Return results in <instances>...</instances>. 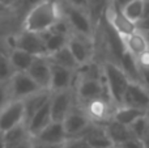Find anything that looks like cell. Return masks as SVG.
Here are the masks:
<instances>
[{
    "label": "cell",
    "mask_w": 149,
    "mask_h": 148,
    "mask_svg": "<svg viewBox=\"0 0 149 148\" xmlns=\"http://www.w3.org/2000/svg\"><path fill=\"white\" fill-rule=\"evenodd\" d=\"M63 15V3L55 0H37L25 15L22 29L34 33H45L50 30Z\"/></svg>",
    "instance_id": "obj_1"
},
{
    "label": "cell",
    "mask_w": 149,
    "mask_h": 148,
    "mask_svg": "<svg viewBox=\"0 0 149 148\" xmlns=\"http://www.w3.org/2000/svg\"><path fill=\"white\" fill-rule=\"evenodd\" d=\"M102 70H103V81H105L107 91L111 96V100L116 106L122 105L123 101V96L126 92L128 84L131 83L122 67L115 62L111 60H106L102 63Z\"/></svg>",
    "instance_id": "obj_2"
},
{
    "label": "cell",
    "mask_w": 149,
    "mask_h": 148,
    "mask_svg": "<svg viewBox=\"0 0 149 148\" xmlns=\"http://www.w3.org/2000/svg\"><path fill=\"white\" fill-rule=\"evenodd\" d=\"M74 93H76L77 102L80 105H85L92 100L103 97L106 100H111V96L107 91L105 81L102 79H85V77H76L74 83ZM114 102V101H113Z\"/></svg>",
    "instance_id": "obj_3"
},
{
    "label": "cell",
    "mask_w": 149,
    "mask_h": 148,
    "mask_svg": "<svg viewBox=\"0 0 149 148\" xmlns=\"http://www.w3.org/2000/svg\"><path fill=\"white\" fill-rule=\"evenodd\" d=\"M63 13H64V17L67 18V21L70 22L72 33L86 36L90 38L94 37L95 24L93 22L86 9H81V8L72 7L70 4L63 3Z\"/></svg>",
    "instance_id": "obj_4"
},
{
    "label": "cell",
    "mask_w": 149,
    "mask_h": 148,
    "mask_svg": "<svg viewBox=\"0 0 149 148\" xmlns=\"http://www.w3.org/2000/svg\"><path fill=\"white\" fill-rule=\"evenodd\" d=\"M103 18L120 37H126L137 30L136 24L132 22L123 13V10L119 7H116L113 0H109L105 12H103Z\"/></svg>",
    "instance_id": "obj_5"
},
{
    "label": "cell",
    "mask_w": 149,
    "mask_h": 148,
    "mask_svg": "<svg viewBox=\"0 0 149 148\" xmlns=\"http://www.w3.org/2000/svg\"><path fill=\"white\" fill-rule=\"evenodd\" d=\"M76 102L77 98L73 88L52 92L51 98H50V109H51L52 121L63 122L64 118L68 115V113L73 109Z\"/></svg>",
    "instance_id": "obj_6"
},
{
    "label": "cell",
    "mask_w": 149,
    "mask_h": 148,
    "mask_svg": "<svg viewBox=\"0 0 149 148\" xmlns=\"http://www.w3.org/2000/svg\"><path fill=\"white\" fill-rule=\"evenodd\" d=\"M13 47L21 49L24 51L29 52V54L34 55V57L49 55L42 34L29 31V30H24V29L13 37Z\"/></svg>",
    "instance_id": "obj_7"
},
{
    "label": "cell",
    "mask_w": 149,
    "mask_h": 148,
    "mask_svg": "<svg viewBox=\"0 0 149 148\" xmlns=\"http://www.w3.org/2000/svg\"><path fill=\"white\" fill-rule=\"evenodd\" d=\"M67 46L70 47L71 52L73 54L74 59L80 66L93 60L94 52V39L86 36L72 33L68 38Z\"/></svg>",
    "instance_id": "obj_8"
},
{
    "label": "cell",
    "mask_w": 149,
    "mask_h": 148,
    "mask_svg": "<svg viewBox=\"0 0 149 148\" xmlns=\"http://www.w3.org/2000/svg\"><path fill=\"white\" fill-rule=\"evenodd\" d=\"M82 108H84L85 113L88 114V117L90 118L92 122L105 125L106 122H109L113 118L116 105L110 100L100 97V98L86 102L85 105H82Z\"/></svg>",
    "instance_id": "obj_9"
},
{
    "label": "cell",
    "mask_w": 149,
    "mask_h": 148,
    "mask_svg": "<svg viewBox=\"0 0 149 148\" xmlns=\"http://www.w3.org/2000/svg\"><path fill=\"white\" fill-rule=\"evenodd\" d=\"M25 122V106L22 100H12L0 110V131L5 133L9 128Z\"/></svg>",
    "instance_id": "obj_10"
},
{
    "label": "cell",
    "mask_w": 149,
    "mask_h": 148,
    "mask_svg": "<svg viewBox=\"0 0 149 148\" xmlns=\"http://www.w3.org/2000/svg\"><path fill=\"white\" fill-rule=\"evenodd\" d=\"M92 123L90 118L85 113L84 108L74 105L73 109L68 113V115L64 118L63 125H64V130L68 138H73V136H80Z\"/></svg>",
    "instance_id": "obj_11"
},
{
    "label": "cell",
    "mask_w": 149,
    "mask_h": 148,
    "mask_svg": "<svg viewBox=\"0 0 149 148\" xmlns=\"http://www.w3.org/2000/svg\"><path fill=\"white\" fill-rule=\"evenodd\" d=\"M9 81L13 100H24L34 92L43 89L36 83V80L28 72H15Z\"/></svg>",
    "instance_id": "obj_12"
},
{
    "label": "cell",
    "mask_w": 149,
    "mask_h": 148,
    "mask_svg": "<svg viewBox=\"0 0 149 148\" xmlns=\"http://www.w3.org/2000/svg\"><path fill=\"white\" fill-rule=\"evenodd\" d=\"M122 105L137 108V109L148 110L149 109V89L141 83H131L128 84L123 96Z\"/></svg>",
    "instance_id": "obj_13"
},
{
    "label": "cell",
    "mask_w": 149,
    "mask_h": 148,
    "mask_svg": "<svg viewBox=\"0 0 149 148\" xmlns=\"http://www.w3.org/2000/svg\"><path fill=\"white\" fill-rule=\"evenodd\" d=\"M28 73L36 80L41 88L50 89V81H51V62L47 55L36 57L31 63Z\"/></svg>",
    "instance_id": "obj_14"
},
{
    "label": "cell",
    "mask_w": 149,
    "mask_h": 148,
    "mask_svg": "<svg viewBox=\"0 0 149 148\" xmlns=\"http://www.w3.org/2000/svg\"><path fill=\"white\" fill-rule=\"evenodd\" d=\"M76 83V71L62 67L51 63V81H50V91L58 92L71 89Z\"/></svg>",
    "instance_id": "obj_15"
},
{
    "label": "cell",
    "mask_w": 149,
    "mask_h": 148,
    "mask_svg": "<svg viewBox=\"0 0 149 148\" xmlns=\"http://www.w3.org/2000/svg\"><path fill=\"white\" fill-rule=\"evenodd\" d=\"M80 136L85 138L92 148H114L103 125L92 122Z\"/></svg>",
    "instance_id": "obj_16"
},
{
    "label": "cell",
    "mask_w": 149,
    "mask_h": 148,
    "mask_svg": "<svg viewBox=\"0 0 149 148\" xmlns=\"http://www.w3.org/2000/svg\"><path fill=\"white\" fill-rule=\"evenodd\" d=\"M33 139L43 143H51V144H63L68 139L67 134L64 130L63 122L58 121H51L38 135H36Z\"/></svg>",
    "instance_id": "obj_17"
},
{
    "label": "cell",
    "mask_w": 149,
    "mask_h": 148,
    "mask_svg": "<svg viewBox=\"0 0 149 148\" xmlns=\"http://www.w3.org/2000/svg\"><path fill=\"white\" fill-rule=\"evenodd\" d=\"M51 94L52 92L50 89H39L22 100L24 106H25V123L33 117L34 113L38 112L42 106H45L50 101Z\"/></svg>",
    "instance_id": "obj_18"
},
{
    "label": "cell",
    "mask_w": 149,
    "mask_h": 148,
    "mask_svg": "<svg viewBox=\"0 0 149 148\" xmlns=\"http://www.w3.org/2000/svg\"><path fill=\"white\" fill-rule=\"evenodd\" d=\"M103 126H105L106 133H107L109 138H110L114 147H118V146H120L122 143L127 142L128 139L135 138L131 133L130 126L123 125V123L118 122V121L113 119V118H111L109 122H106Z\"/></svg>",
    "instance_id": "obj_19"
},
{
    "label": "cell",
    "mask_w": 149,
    "mask_h": 148,
    "mask_svg": "<svg viewBox=\"0 0 149 148\" xmlns=\"http://www.w3.org/2000/svg\"><path fill=\"white\" fill-rule=\"evenodd\" d=\"M51 121H52V117H51V109H50V101H49L45 106H42L38 112L34 113L33 117H31L25 125L28 126L30 136L34 138V136L38 135Z\"/></svg>",
    "instance_id": "obj_20"
},
{
    "label": "cell",
    "mask_w": 149,
    "mask_h": 148,
    "mask_svg": "<svg viewBox=\"0 0 149 148\" xmlns=\"http://www.w3.org/2000/svg\"><path fill=\"white\" fill-rule=\"evenodd\" d=\"M123 38V43L126 47V51L131 52L135 57H139L140 54L149 49V41L148 37L144 31H141L140 29H137L136 31L128 34L126 37H122Z\"/></svg>",
    "instance_id": "obj_21"
},
{
    "label": "cell",
    "mask_w": 149,
    "mask_h": 148,
    "mask_svg": "<svg viewBox=\"0 0 149 148\" xmlns=\"http://www.w3.org/2000/svg\"><path fill=\"white\" fill-rule=\"evenodd\" d=\"M3 138H4L5 148H16L17 146H20L21 143L30 139L31 136L28 130V126L24 122V123L15 126V127L9 128L5 133H3Z\"/></svg>",
    "instance_id": "obj_22"
},
{
    "label": "cell",
    "mask_w": 149,
    "mask_h": 148,
    "mask_svg": "<svg viewBox=\"0 0 149 148\" xmlns=\"http://www.w3.org/2000/svg\"><path fill=\"white\" fill-rule=\"evenodd\" d=\"M8 57H9V62L15 72H28L34 58H36L34 55L29 54V52L24 51L21 49H16V47L10 50Z\"/></svg>",
    "instance_id": "obj_23"
},
{
    "label": "cell",
    "mask_w": 149,
    "mask_h": 148,
    "mask_svg": "<svg viewBox=\"0 0 149 148\" xmlns=\"http://www.w3.org/2000/svg\"><path fill=\"white\" fill-rule=\"evenodd\" d=\"M47 57H49L50 62H51L52 64L62 66V67L70 68V70H73V71H76L80 66L79 63H77V60L74 59L73 54L71 52L70 47H68L67 45L63 46L62 49H59V50H56V51L49 54Z\"/></svg>",
    "instance_id": "obj_24"
},
{
    "label": "cell",
    "mask_w": 149,
    "mask_h": 148,
    "mask_svg": "<svg viewBox=\"0 0 149 148\" xmlns=\"http://www.w3.org/2000/svg\"><path fill=\"white\" fill-rule=\"evenodd\" d=\"M144 114H147V110L127 106V105H119V106H116L115 110H114L113 119L118 121V122L123 123V125H126V126H130L132 122H135L137 118Z\"/></svg>",
    "instance_id": "obj_25"
},
{
    "label": "cell",
    "mask_w": 149,
    "mask_h": 148,
    "mask_svg": "<svg viewBox=\"0 0 149 148\" xmlns=\"http://www.w3.org/2000/svg\"><path fill=\"white\" fill-rule=\"evenodd\" d=\"M119 66L122 67V70L124 71V73L127 75V77L130 79V81L134 83H141V76H140V67L137 59L135 55H132L131 52L126 51L123 54V57L120 58Z\"/></svg>",
    "instance_id": "obj_26"
},
{
    "label": "cell",
    "mask_w": 149,
    "mask_h": 148,
    "mask_svg": "<svg viewBox=\"0 0 149 148\" xmlns=\"http://www.w3.org/2000/svg\"><path fill=\"white\" fill-rule=\"evenodd\" d=\"M41 34L43 37V41H45V45H46V49L49 54H51V52L56 51V50L62 49L63 46H65L68 42V38H70V36H65V34L58 33V31H54V30H47Z\"/></svg>",
    "instance_id": "obj_27"
},
{
    "label": "cell",
    "mask_w": 149,
    "mask_h": 148,
    "mask_svg": "<svg viewBox=\"0 0 149 148\" xmlns=\"http://www.w3.org/2000/svg\"><path fill=\"white\" fill-rule=\"evenodd\" d=\"M122 10L132 22L137 25L143 18V13H144V0H132V1L127 3L122 8Z\"/></svg>",
    "instance_id": "obj_28"
},
{
    "label": "cell",
    "mask_w": 149,
    "mask_h": 148,
    "mask_svg": "<svg viewBox=\"0 0 149 148\" xmlns=\"http://www.w3.org/2000/svg\"><path fill=\"white\" fill-rule=\"evenodd\" d=\"M130 128H131V133L135 138L143 140L145 135L149 133V118L147 114L139 117L135 122H132L130 125Z\"/></svg>",
    "instance_id": "obj_29"
},
{
    "label": "cell",
    "mask_w": 149,
    "mask_h": 148,
    "mask_svg": "<svg viewBox=\"0 0 149 148\" xmlns=\"http://www.w3.org/2000/svg\"><path fill=\"white\" fill-rule=\"evenodd\" d=\"M107 3L109 0H89V3H88V12H89L94 24H97L98 20L103 16V12H105V8L107 5Z\"/></svg>",
    "instance_id": "obj_30"
},
{
    "label": "cell",
    "mask_w": 149,
    "mask_h": 148,
    "mask_svg": "<svg viewBox=\"0 0 149 148\" xmlns=\"http://www.w3.org/2000/svg\"><path fill=\"white\" fill-rule=\"evenodd\" d=\"M13 73H15V70H13L12 64L9 62L8 54L0 51V81L9 80Z\"/></svg>",
    "instance_id": "obj_31"
},
{
    "label": "cell",
    "mask_w": 149,
    "mask_h": 148,
    "mask_svg": "<svg viewBox=\"0 0 149 148\" xmlns=\"http://www.w3.org/2000/svg\"><path fill=\"white\" fill-rule=\"evenodd\" d=\"M13 100L12 89H10V81L4 80L0 81V110L4 106H7Z\"/></svg>",
    "instance_id": "obj_32"
},
{
    "label": "cell",
    "mask_w": 149,
    "mask_h": 148,
    "mask_svg": "<svg viewBox=\"0 0 149 148\" xmlns=\"http://www.w3.org/2000/svg\"><path fill=\"white\" fill-rule=\"evenodd\" d=\"M63 148H92L88 140L82 136H73L68 138L63 144Z\"/></svg>",
    "instance_id": "obj_33"
},
{
    "label": "cell",
    "mask_w": 149,
    "mask_h": 148,
    "mask_svg": "<svg viewBox=\"0 0 149 148\" xmlns=\"http://www.w3.org/2000/svg\"><path fill=\"white\" fill-rule=\"evenodd\" d=\"M115 148H145V147H144L143 140H140V139H137V138H131Z\"/></svg>",
    "instance_id": "obj_34"
},
{
    "label": "cell",
    "mask_w": 149,
    "mask_h": 148,
    "mask_svg": "<svg viewBox=\"0 0 149 148\" xmlns=\"http://www.w3.org/2000/svg\"><path fill=\"white\" fill-rule=\"evenodd\" d=\"M137 63H139L140 68H144V70H149V49L145 50L143 54H140L139 57H136Z\"/></svg>",
    "instance_id": "obj_35"
},
{
    "label": "cell",
    "mask_w": 149,
    "mask_h": 148,
    "mask_svg": "<svg viewBox=\"0 0 149 148\" xmlns=\"http://www.w3.org/2000/svg\"><path fill=\"white\" fill-rule=\"evenodd\" d=\"M33 139V138H31ZM64 144V143H63ZM63 144H51V143H43V142H39L33 139V146L34 148H63Z\"/></svg>",
    "instance_id": "obj_36"
},
{
    "label": "cell",
    "mask_w": 149,
    "mask_h": 148,
    "mask_svg": "<svg viewBox=\"0 0 149 148\" xmlns=\"http://www.w3.org/2000/svg\"><path fill=\"white\" fill-rule=\"evenodd\" d=\"M64 3L72 5V7H77V8L88 10V3H89V0H65Z\"/></svg>",
    "instance_id": "obj_37"
},
{
    "label": "cell",
    "mask_w": 149,
    "mask_h": 148,
    "mask_svg": "<svg viewBox=\"0 0 149 148\" xmlns=\"http://www.w3.org/2000/svg\"><path fill=\"white\" fill-rule=\"evenodd\" d=\"M137 29H140L144 33H149V17H144L140 20V22L137 24Z\"/></svg>",
    "instance_id": "obj_38"
},
{
    "label": "cell",
    "mask_w": 149,
    "mask_h": 148,
    "mask_svg": "<svg viewBox=\"0 0 149 148\" xmlns=\"http://www.w3.org/2000/svg\"><path fill=\"white\" fill-rule=\"evenodd\" d=\"M16 148H34V146H33V139H28L26 142H24V143H21L20 146H17Z\"/></svg>",
    "instance_id": "obj_39"
},
{
    "label": "cell",
    "mask_w": 149,
    "mask_h": 148,
    "mask_svg": "<svg viewBox=\"0 0 149 148\" xmlns=\"http://www.w3.org/2000/svg\"><path fill=\"white\" fill-rule=\"evenodd\" d=\"M114 3H115V5L116 7H119L122 9V8L124 7V5L127 4V3H130V1H132V0H113Z\"/></svg>",
    "instance_id": "obj_40"
},
{
    "label": "cell",
    "mask_w": 149,
    "mask_h": 148,
    "mask_svg": "<svg viewBox=\"0 0 149 148\" xmlns=\"http://www.w3.org/2000/svg\"><path fill=\"white\" fill-rule=\"evenodd\" d=\"M143 143H144V147L145 148H149V133L144 136V138H143Z\"/></svg>",
    "instance_id": "obj_41"
},
{
    "label": "cell",
    "mask_w": 149,
    "mask_h": 148,
    "mask_svg": "<svg viewBox=\"0 0 149 148\" xmlns=\"http://www.w3.org/2000/svg\"><path fill=\"white\" fill-rule=\"evenodd\" d=\"M0 148H5L4 138H3V133H1V131H0Z\"/></svg>",
    "instance_id": "obj_42"
},
{
    "label": "cell",
    "mask_w": 149,
    "mask_h": 148,
    "mask_svg": "<svg viewBox=\"0 0 149 148\" xmlns=\"http://www.w3.org/2000/svg\"><path fill=\"white\" fill-rule=\"evenodd\" d=\"M55 1H59V3H64L65 0H55Z\"/></svg>",
    "instance_id": "obj_43"
},
{
    "label": "cell",
    "mask_w": 149,
    "mask_h": 148,
    "mask_svg": "<svg viewBox=\"0 0 149 148\" xmlns=\"http://www.w3.org/2000/svg\"><path fill=\"white\" fill-rule=\"evenodd\" d=\"M5 1H8V0H0V3H5Z\"/></svg>",
    "instance_id": "obj_44"
},
{
    "label": "cell",
    "mask_w": 149,
    "mask_h": 148,
    "mask_svg": "<svg viewBox=\"0 0 149 148\" xmlns=\"http://www.w3.org/2000/svg\"><path fill=\"white\" fill-rule=\"evenodd\" d=\"M147 115H148V118H149V109L147 110Z\"/></svg>",
    "instance_id": "obj_45"
},
{
    "label": "cell",
    "mask_w": 149,
    "mask_h": 148,
    "mask_svg": "<svg viewBox=\"0 0 149 148\" xmlns=\"http://www.w3.org/2000/svg\"><path fill=\"white\" fill-rule=\"evenodd\" d=\"M145 34H147V37H148V41H149V33H145Z\"/></svg>",
    "instance_id": "obj_46"
},
{
    "label": "cell",
    "mask_w": 149,
    "mask_h": 148,
    "mask_svg": "<svg viewBox=\"0 0 149 148\" xmlns=\"http://www.w3.org/2000/svg\"><path fill=\"white\" fill-rule=\"evenodd\" d=\"M114 148H115V147H114Z\"/></svg>",
    "instance_id": "obj_47"
}]
</instances>
